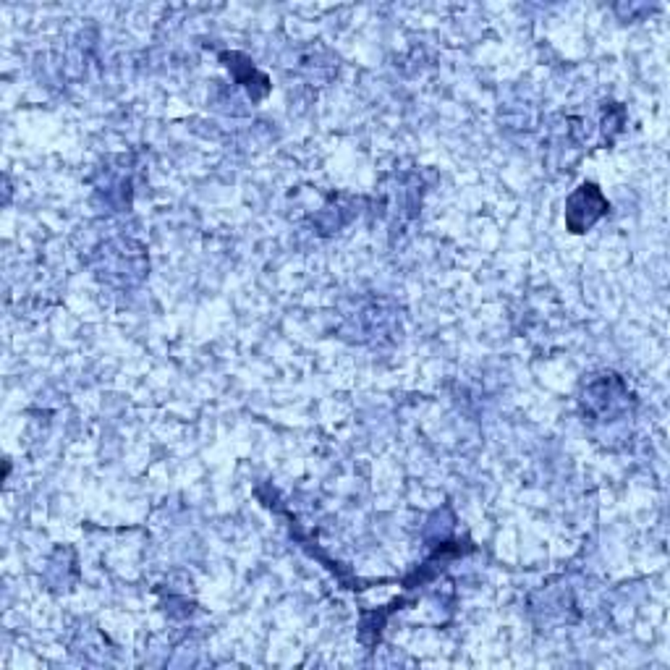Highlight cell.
<instances>
[{"mask_svg": "<svg viewBox=\"0 0 670 670\" xmlns=\"http://www.w3.org/2000/svg\"><path fill=\"white\" fill-rule=\"evenodd\" d=\"M595 192H597V186H595V184H584V199H587V204H584V207H592L590 199H592V194H595ZM595 204H597V207H595V212H592L590 218H582V220H579V223H576V231H573V234H582V231H587V228H590L592 223H595V220L602 218V215L607 212L605 197H600V199H597Z\"/></svg>", "mask_w": 670, "mask_h": 670, "instance_id": "obj_1", "label": "cell"}]
</instances>
